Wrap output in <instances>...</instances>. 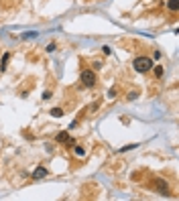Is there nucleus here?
Returning a JSON list of instances; mask_svg holds the SVG:
<instances>
[{"label": "nucleus", "mask_w": 179, "mask_h": 201, "mask_svg": "<svg viewBox=\"0 0 179 201\" xmlns=\"http://www.w3.org/2000/svg\"><path fill=\"white\" fill-rule=\"evenodd\" d=\"M153 71H155V77H163V67H161V65H157Z\"/></svg>", "instance_id": "9d476101"}, {"label": "nucleus", "mask_w": 179, "mask_h": 201, "mask_svg": "<svg viewBox=\"0 0 179 201\" xmlns=\"http://www.w3.org/2000/svg\"><path fill=\"white\" fill-rule=\"evenodd\" d=\"M136 96H138L136 91H130V94H128V100H136Z\"/></svg>", "instance_id": "ddd939ff"}, {"label": "nucleus", "mask_w": 179, "mask_h": 201, "mask_svg": "<svg viewBox=\"0 0 179 201\" xmlns=\"http://www.w3.org/2000/svg\"><path fill=\"white\" fill-rule=\"evenodd\" d=\"M47 175H49V173H47V169H45V167H39V169L33 173L35 179H43V177H47Z\"/></svg>", "instance_id": "20e7f679"}, {"label": "nucleus", "mask_w": 179, "mask_h": 201, "mask_svg": "<svg viewBox=\"0 0 179 201\" xmlns=\"http://www.w3.org/2000/svg\"><path fill=\"white\" fill-rule=\"evenodd\" d=\"M132 67L138 73H146L149 69H153V59L151 57H136L132 61Z\"/></svg>", "instance_id": "f257e3e1"}, {"label": "nucleus", "mask_w": 179, "mask_h": 201, "mask_svg": "<svg viewBox=\"0 0 179 201\" xmlns=\"http://www.w3.org/2000/svg\"><path fill=\"white\" fill-rule=\"evenodd\" d=\"M51 116H53V118H61V116H63V110H61V108H53V110H51Z\"/></svg>", "instance_id": "1a4fd4ad"}, {"label": "nucleus", "mask_w": 179, "mask_h": 201, "mask_svg": "<svg viewBox=\"0 0 179 201\" xmlns=\"http://www.w3.org/2000/svg\"><path fill=\"white\" fill-rule=\"evenodd\" d=\"M8 59H10V53H4V55H2V61H0V71H4V69H6Z\"/></svg>", "instance_id": "0eeeda50"}, {"label": "nucleus", "mask_w": 179, "mask_h": 201, "mask_svg": "<svg viewBox=\"0 0 179 201\" xmlns=\"http://www.w3.org/2000/svg\"><path fill=\"white\" fill-rule=\"evenodd\" d=\"M167 8H169V10H177V8H179V0H169Z\"/></svg>", "instance_id": "6e6552de"}, {"label": "nucleus", "mask_w": 179, "mask_h": 201, "mask_svg": "<svg viewBox=\"0 0 179 201\" xmlns=\"http://www.w3.org/2000/svg\"><path fill=\"white\" fill-rule=\"evenodd\" d=\"M69 138H71V136H69V134H67L65 130H63V132H59V134L55 136V140H57V142H67Z\"/></svg>", "instance_id": "39448f33"}, {"label": "nucleus", "mask_w": 179, "mask_h": 201, "mask_svg": "<svg viewBox=\"0 0 179 201\" xmlns=\"http://www.w3.org/2000/svg\"><path fill=\"white\" fill-rule=\"evenodd\" d=\"M157 191H159L161 195H169V185L165 183V181L159 179V181H157Z\"/></svg>", "instance_id": "7ed1b4c3"}, {"label": "nucleus", "mask_w": 179, "mask_h": 201, "mask_svg": "<svg viewBox=\"0 0 179 201\" xmlns=\"http://www.w3.org/2000/svg\"><path fill=\"white\" fill-rule=\"evenodd\" d=\"M45 49H47L49 53H53V51H55V43H49V45H47V47H45Z\"/></svg>", "instance_id": "9b49d317"}, {"label": "nucleus", "mask_w": 179, "mask_h": 201, "mask_svg": "<svg viewBox=\"0 0 179 201\" xmlns=\"http://www.w3.org/2000/svg\"><path fill=\"white\" fill-rule=\"evenodd\" d=\"M51 96H53V94H51V91H49V89H47V91H45V94H43V100H49V98H51Z\"/></svg>", "instance_id": "f8f14e48"}, {"label": "nucleus", "mask_w": 179, "mask_h": 201, "mask_svg": "<svg viewBox=\"0 0 179 201\" xmlns=\"http://www.w3.org/2000/svg\"><path fill=\"white\" fill-rule=\"evenodd\" d=\"M79 79H81V85H84V88H92V85H96V71H94V69H84L81 75H79Z\"/></svg>", "instance_id": "f03ea898"}, {"label": "nucleus", "mask_w": 179, "mask_h": 201, "mask_svg": "<svg viewBox=\"0 0 179 201\" xmlns=\"http://www.w3.org/2000/svg\"><path fill=\"white\" fill-rule=\"evenodd\" d=\"M73 152H75V156H86V148L79 144H73Z\"/></svg>", "instance_id": "423d86ee"}]
</instances>
